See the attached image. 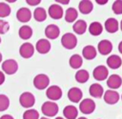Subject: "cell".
Returning a JSON list of instances; mask_svg holds the SVG:
<instances>
[{
    "mask_svg": "<svg viewBox=\"0 0 122 119\" xmlns=\"http://www.w3.org/2000/svg\"><path fill=\"white\" fill-rule=\"evenodd\" d=\"M16 18L18 21H20L22 23H27L31 18V12L28 8L22 7L20 9H18V11L16 12Z\"/></svg>",
    "mask_w": 122,
    "mask_h": 119,
    "instance_id": "30bf717a",
    "label": "cell"
},
{
    "mask_svg": "<svg viewBox=\"0 0 122 119\" xmlns=\"http://www.w3.org/2000/svg\"><path fill=\"white\" fill-rule=\"evenodd\" d=\"M23 119H40L39 118V112L33 108L27 109L23 113Z\"/></svg>",
    "mask_w": 122,
    "mask_h": 119,
    "instance_id": "1f68e13d",
    "label": "cell"
},
{
    "mask_svg": "<svg viewBox=\"0 0 122 119\" xmlns=\"http://www.w3.org/2000/svg\"><path fill=\"white\" fill-rule=\"evenodd\" d=\"M112 10L115 14H122V0H115L112 5Z\"/></svg>",
    "mask_w": 122,
    "mask_h": 119,
    "instance_id": "836d02e7",
    "label": "cell"
},
{
    "mask_svg": "<svg viewBox=\"0 0 122 119\" xmlns=\"http://www.w3.org/2000/svg\"><path fill=\"white\" fill-rule=\"evenodd\" d=\"M89 93L92 97L93 98H101L104 94V89L102 87L101 84L97 83H92L90 85V88H89Z\"/></svg>",
    "mask_w": 122,
    "mask_h": 119,
    "instance_id": "ac0fdd59",
    "label": "cell"
},
{
    "mask_svg": "<svg viewBox=\"0 0 122 119\" xmlns=\"http://www.w3.org/2000/svg\"><path fill=\"white\" fill-rule=\"evenodd\" d=\"M89 32H90V34H91L92 36H99V35H101L102 32H103V26L101 25L100 22H98V21H93V22H92V23L90 24V26H89Z\"/></svg>",
    "mask_w": 122,
    "mask_h": 119,
    "instance_id": "484cf974",
    "label": "cell"
},
{
    "mask_svg": "<svg viewBox=\"0 0 122 119\" xmlns=\"http://www.w3.org/2000/svg\"><path fill=\"white\" fill-rule=\"evenodd\" d=\"M122 84V78L117 75V74H112L111 75L108 80H107V85L112 89V90H114V89H117L121 86Z\"/></svg>",
    "mask_w": 122,
    "mask_h": 119,
    "instance_id": "e0dca14e",
    "label": "cell"
},
{
    "mask_svg": "<svg viewBox=\"0 0 122 119\" xmlns=\"http://www.w3.org/2000/svg\"><path fill=\"white\" fill-rule=\"evenodd\" d=\"M120 29H121V31H122V20H121V22H120Z\"/></svg>",
    "mask_w": 122,
    "mask_h": 119,
    "instance_id": "7bdbcfd3",
    "label": "cell"
},
{
    "mask_svg": "<svg viewBox=\"0 0 122 119\" xmlns=\"http://www.w3.org/2000/svg\"><path fill=\"white\" fill-rule=\"evenodd\" d=\"M72 30L77 35H83L87 31V22L83 19H78L72 25Z\"/></svg>",
    "mask_w": 122,
    "mask_h": 119,
    "instance_id": "603a6c76",
    "label": "cell"
},
{
    "mask_svg": "<svg viewBox=\"0 0 122 119\" xmlns=\"http://www.w3.org/2000/svg\"><path fill=\"white\" fill-rule=\"evenodd\" d=\"M0 43H1V37H0Z\"/></svg>",
    "mask_w": 122,
    "mask_h": 119,
    "instance_id": "7dc6e473",
    "label": "cell"
},
{
    "mask_svg": "<svg viewBox=\"0 0 122 119\" xmlns=\"http://www.w3.org/2000/svg\"><path fill=\"white\" fill-rule=\"evenodd\" d=\"M103 97H104V101H105L107 104H109V105H114V104H116V103L119 101V99H120L119 93H118L117 91L112 90V89L107 90V91L104 93Z\"/></svg>",
    "mask_w": 122,
    "mask_h": 119,
    "instance_id": "7c38bea8",
    "label": "cell"
},
{
    "mask_svg": "<svg viewBox=\"0 0 122 119\" xmlns=\"http://www.w3.org/2000/svg\"><path fill=\"white\" fill-rule=\"evenodd\" d=\"M105 29L108 33L110 34H113V33H116L118 31V28H119V23L117 21V19L115 18H112V17H110L108 18L106 21H105Z\"/></svg>",
    "mask_w": 122,
    "mask_h": 119,
    "instance_id": "d6986e66",
    "label": "cell"
},
{
    "mask_svg": "<svg viewBox=\"0 0 122 119\" xmlns=\"http://www.w3.org/2000/svg\"><path fill=\"white\" fill-rule=\"evenodd\" d=\"M2 59H3V57H2V54H1V52H0V62L2 61Z\"/></svg>",
    "mask_w": 122,
    "mask_h": 119,
    "instance_id": "b9f144b4",
    "label": "cell"
},
{
    "mask_svg": "<svg viewBox=\"0 0 122 119\" xmlns=\"http://www.w3.org/2000/svg\"><path fill=\"white\" fill-rule=\"evenodd\" d=\"M63 115L67 119H76L78 115V109L72 105L66 106L63 109Z\"/></svg>",
    "mask_w": 122,
    "mask_h": 119,
    "instance_id": "ffe728a7",
    "label": "cell"
},
{
    "mask_svg": "<svg viewBox=\"0 0 122 119\" xmlns=\"http://www.w3.org/2000/svg\"><path fill=\"white\" fill-rule=\"evenodd\" d=\"M2 70L8 75H13L18 70V63L13 59L6 60L2 62Z\"/></svg>",
    "mask_w": 122,
    "mask_h": 119,
    "instance_id": "277c9868",
    "label": "cell"
},
{
    "mask_svg": "<svg viewBox=\"0 0 122 119\" xmlns=\"http://www.w3.org/2000/svg\"><path fill=\"white\" fill-rule=\"evenodd\" d=\"M83 97V92L78 87H71L68 91V98L71 103H79Z\"/></svg>",
    "mask_w": 122,
    "mask_h": 119,
    "instance_id": "5bb4252c",
    "label": "cell"
},
{
    "mask_svg": "<svg viewBox=\"0 0 122 119\" xmlns=\"http://www.w3.org/2000/svg\"><path fill=\"white\" fill-rule=\"evenodd\" d=\"M34 46L30 42H24L19 48V54L24 59H30L33 56Z\"/></svg>",
    "mask_w": 122,
    "mask_h": 119,
    "instance_id": "ba28073f",
    "label": "cell"
},
{
    "mask_svg": "<svg viewBox=\"0 0 122 119\" xmlns=\"http://www.w3.org/2000/svg\"><path fill=\"white\" fill-rule=\"evenodd\" d=\"M122 60L117 55H111L107 59V65L112 69H117L121 66Z\"/></svg>",
    "mask_w": 122,
    "mask_h": 119,
    "instance_id": "7402d4cb",
    "label": "cell"
},
{
    "mask_svg": "<svg viewBox=\"0 0 122 119\" xmlns=\"http://www.w3.org/2000/svg\"><path fill=\"white\" fill-rule=\"evenodd\" d=\"M33 17L38 22L45 21L46 18H47V12H46V10L44 8H42V7L36 8L34 10V12H33Z\"/></svg>",
    "mask_w": 122,
    "mask_h": 119,
    "instance_id": "f1b7e54d",
    "label": "cell"
},
{
    "mask_svg": "<svg viewBox=\"0 0 122 119\" xmlns=\"http://www.w3.org/2000/svg\"><path fill=\"white\" fill-rule=\"evenodd\" d=\"M93 9V4L92 1L90 0H82L79 2L78 5V10L81 13L83 14H89L90 12H92Z\"/></svg>",
    "mask_w": 122,
    "mask_h": 119,
    "instance_id": "44dd1931",
    "label": "cell"
},
{
    "mask_svg": "<svg viewBox=\"0 0 122 119\" xmlns=\"http://www.w3.org/2000/svg\"><path fill=\"white\" fill-rule=\"evenodd\" d=\"M97 50L101 55L107 56L112 50V43L109 39H102L97 45Z\"/></svg>",
    "mask_w": 122,
    "mask_h": 119,
    "instance_id": "4fadbf2b",
    "label": "cell"
},
{
    "mask_svg": "<svg viewBox=\"0 0 122 119\" xmlns=\"http://www.w3.org/2000/svg\"><path fill=\"white\" fill-rule=\"evenodd\" d=\"M26 3H28L30 6H36L39 3H41V1L40 0H27Z\"/></svg>",
    "mask_w": 122,
    "mask_h": 119,
    "instance_id": "d590c367",
    "label": "cell"
},
{
    "mask_svg": "<svg viewBox=\"0 0 122 119\" xmlns=\"http://www.w3.org/2000/svg\"><path fill=\"white\" fill-rule=\"evenodd\" d=\"M98 5H105L106 3H108V0H96L95 1Z\"/></svg>",
    "mask_w": 122,
    "mask_h": 119,
    "instance_id": "f35d334b",
    "label": "cell"
},
{
    "mask_svg": "<svg viewBox=\"0 0 122 119\" xmlns=\"http://www.w3.org/2000/svg\"><path fill=\"white\" fill-rule=\"evenodd\" d=\"M40 119H50V118H46V117H41Z\"/></svg>",
    "mask_w": 122,
    "mask_h": 119,
    "instance_id": "bcb514c9",
    "label": "cell"
},
{
    "mask_svg": "<svg viewBox=\"0 0 122 119\" xmlns=\"http://www.w3.org/2000/svg\"><path fill=\"white\" fill-rule=\"evenodd\" d=\"M62 93H63L62 89L58 85H51L50 87L47 88V91H46L47 97L52 102L59 100L62 97Z\"/></svg>",
    "mask_w": 122,
    "mask_h": 119,
    "instance_id": "52a82bcc",
    "label": "cell"
},
{
    "mask_svg": "<svg viewBox=\"0 0 122 119\" xmlns=\"http://www.w3.org/2000/svg\"><path fill=\"white\" fill-rule=\"evenodd\" d=\"M0 119H14L10 114H4L0 117Z\"/></svg>",
    "mask_w": 122,
    "mask_h": 119,
    "instance_id": "74e56055",
    "label": "cell"
},
{
    "mask_svg": "<svg viewBox=\"0 0 122 119\" xmlns=\"http://www.w3.org/2000/svg\"><path fill=\"white\" fill-rule=\"evenodd\" d=\"M42 113L45 115V117H53L57 114L59 107L58 105L52 101H47L45 102L41 107Z\"/></svg>",
    "mask_w": 122,
    "mask_h": 119,
    "instance_id": "6da1fadb",
    "label": "cell"
},
{
    "mask_svg": "<svg viewBox=\"0 0 122 119\" xmlns=\"http://www.w3.org/2000/svg\"><path fill=\"white\" fill-rule=\"evenodd\" d=\"M10 30V24L8 21L0 19V35L6 34Z\"/></svg>",
    "mask_w": 122,
    "mask_h": 119,
    "instance_id": "e575fe53",
    "label": "cell"
},
{
    "mask_svg": "<svg viewBox=\"0 0 122 119\" xmlns=\"http://www.w3.org/2000/svg\"><path fill=\"white\" fill-rule=\"evenodd\" d=\"M18 35L20 36L21 39H24V40H28L32 36V29L30 26H28V25H23L19 28V31H18Z\"/></svg>",
    "mask_w": 122,
    "mask_h": 119,
    "instance_id": "d4e9b609",
    "label": "cell"
},
{
    "mask_svg": "<svg viewBox=\"0 0 122 119\" xmlns=\"http://www.w3.org/2000/svg\"><path fill=\"white\" fill-rule=\"evenodd\" d=\"M79 109L84 114H91L95 109V103L92 99L86 98L79 103Z\"/></svg>",
    "mask_w": 122,
    "mask_h": 119,
    "instance_id": "8992f818",
    "label": "cell"
},
{
    "mask_svg": "<svg viewBox=\"0 0 122 119\" xmlns=\"http://www.w3.org/2000/svg\"><path fill=\"white\" fill-rule=\"evenodd\" d=\"M45 35L49 39H55L60 35V29L55 24H50L45 29Z\"/></svg>",
    "mask_w": 122,
    "mask_h": 119,
    "instance_id": "2e32d148",
    "label": "cell"
},
{
    "mask_svg": "<svg viewBox=\"0 0 122 119\" xmlns=\"http://www.w3.org/2000/svg\"><path fill=\"white\" fill-rule=\"evenodd\" d=\"M96 54H97V51L92 45H86L82 50V55L84 59L89 60H93L96 57Z\"/></svg>",
    "mask_w": 122,
    "mask_h": 119,
    "instance_id": "cb8c5ba5",
    "label": "cell"
},
{
    "mask_svg": "<svg viewBox=\"0 0 122 119\" xmlns=\"http://www.w3.org/2000/svg\"><path fill=\"white\" fill-rule=\"evenodd\" d=\"M10 14V7L6 2H0V18L7 17Z\"/></svg>",
    "mask_w": 122,
    "mask_h": 119,
    "instance_id": "4dcf8cb0",
    "label": "cell"
},
{
    "mask_svg": "<svg viewBox=\"0 0 122 119\" xmlns=\"http://www.w3.org/2000/svg\"><path fill=\"white\" fill-rule=\"evenodd\" d=\"M55 119H64V118H62V117H56Z\"/></svg>",
    "mask_w": 122,
    "mask_h": 119,
    "instance_id": "f6af8a7d",
    "label": "cell"
},
{
    "mask_svg": "<svg viewBox=\"0 0 122 119\" xmlns=\"http://www.w3.org/2000/svg\"><path fill=\"white\" fill-rule=\"evenodd\" d=\"M69 63H70V66L73 69H78L81 67L82 63H83V59L80 55L78 54H73L71 58H70V60H69Z\"/></svg>",
    "mask_w": 122,
    "mask_h": 119,
    "instance_id": "4316f807",
    "label": "cell"
},
{
    "mask_svg": "<svg viewBox=\"0 0 122 119\" xmlns=\"http://www.w3.org/2000/svg\"><path fill=\"white\" fill-rule=\"evenodd\" d=\"M74 78H75L76 82H78L79 83H86V82L89 80L90 74H89V72H88L87 70H85V69H80V70H78V71L75 73Z\"/></svg>",
    "mask_w": 122,
    "mask_h": 119,
    "instance_id": "f546056e",
    "label": "cell"
},
{
    "mask_svg": "<svg viewBox=\"0 0 122 119\" xmlns=\"http://www.w3.org/2000/svg\"><path fill=\"white\" fill-rule=\"evenodd\" d=\"M77 119H88V118H86V117H79V118H77Z\"/></svg>",
    "mask_w": 122,
    "mask_h": 119,
    "instance_id": "ee69618b",
    "label": "cell"
},
{
    "mask_svg": "<svg viewBox=\"0 0 122 119\" xmlns=\"http://www.w3.org/2000/svg\"><path fill=\"white\" fill-rule=\"evenodd\" d=\"M19 103H20L21 107H23L25 108H30L35 103V97L32 93H30L29 91H25L20 95Z\"/></svg>",
    "mask_w": 122,
    "mask_h": 119,
    "instance_id": "3957f363",
    "label": "cell"
},
{
    "mask_svg": "<svg viewBox=\"0 0 122 119\" xmlns=\"http://www.w3.org/2000/svg\"><path fill=\"white\" fill-rule=\"evenodd\" d=\"M4 82H5V74H4V72L0 71V85L3 84Z\"/></svg>",
    "mask_w": 122,
    "mask_h": 119,
    "instance_id": "8d00e7d4",
    "label": "cell"
},
{
    "mask_svg": "<svg viewBox=\"0 0 122 119\" xmlns=\"http://www.w3.org/2000/svg\"><path fill=\"white\" fill-rule=\"evenodd\" d=\"M51 42H50L48 39H46V38H40V39L36 42V44H35V49H36V51H37L39 54H42V55L49 53L50 50H51Z\"/></svg>",
    "mask_w": 122,
    "mask_h": 119,
    "instance_id": "8fae6325",
    "label": "cell"
},
{
    "mask_svg": "<svg viewBox=\"0 0 122 119\" xmlns=\"http://www.w3.org/2000/svg\"><path fill=\"white\" fill-rule=\"evenodd\" d=\"M50 84V79L46 74H38L33 79V85L39 90H43Z\"/></svg>",
    "mask_w": 122,
    "mask_h": 119,
    "instance_id": "5b68a950",
    "label": "cell"
},
{
    "mask_svg": "<svg viewBox=\"0 0 122 119\" xmlns=\"http://www.w3.org/2000/svg\"><path fill=\"white\" fill-rule=\"evenodd\" d=\"M118 51L122 54V41H120L119 44H118Z\"/></svg>",
    "mask_w": 122,
    "mask_h": 119,
    "instance_id": "60d3db41",
    "label": "cell"
},
{
    "mask_svg": "<svg viewBox=\"0 0 122 119\" xmlns=\"http://www.w3.org/2000/svg\"><path fill=\"white\" fill-rule=\"evenodd\" d=\"M61 44L65 49L71 50L77 45V38L74 34L66 33L61 37Z\"/></svg>",
    "mask_w": 122,
    "mask_h": 119,
    "instance_id": "7a4b0ae2",
    "label": "cell"
},
{
    "mask_svg": "<svg viewBox=\"0 0 122 119\" xmlns=\"http://www.w3.org/2000/svg\"><path fill=\"white\" fill-rule=\"evenodd\" d=\"M10 107V99L5 94H0V111L7 110Z\"/></svg>",
    "mask_w": 122,
    "mask_h": 119,
    "instance_id": "d6a6232c",
    "label": "cell"
},
{
    "mask_svg": "<svg viewBox=\"0 0 122 119\" xmlns=\"http://www.w3.org/2000/svg\"><path fill=\"white\" fill-rule=\"evenodd\" d=\"M56 2L57 3H61V4H64V5H66V4H68V3H70V1L69 0H56Z\"/></svg>",
    "mask_w": 122,
    "mask_h": 119,
    "instance_id": "ab89813d",
    "label": "cell"
},
{
    "mask_svg": "<svg viewBox=\"0 0 122 119\" xmlns=\"http://www.w3.org/2000/svg\"><path fill=\"white\" fill-rule=\"evenodd\" d=\"M48 12H49V15L52 19H60L63 16L64 11H63V9H62V7L60 5H58V4H52V5H51L49 7Z\"/></svg>",
    "mask_w": 122,
    "mask_h": 119,
    "instance_id": "9a60e30c",
    "label": "cell"
},
{
    "mask_svg": "<svg viewBox=\"0 0 122 119\" xmlns=\"http://www.w3.org/2000/svg\"><path fill=\"white\" fill-rule=\"evenodd\" d=\"M78 16V12L76 11V9L71 7V8H68L66 10V12H65V20L69 23H71V22H74L76 20Z\"/></svg>",
    "mask_w": 122,
    "mask_h": 119,
    "instance_id": "83f0119b",
    "label": "cell"
},
{
    "mask_svg": "<svg viewBox=\"0 0 122 119\" xmlns=\"http://www.w3.org/2000/svg\"><path fill=\"white\" fill-rule=\"evenodd\" d=\"M92 76L96 81H104L109 76V70L105 65H98L93 69Z\"/></svg>",
    "mask_w": 122,
    "mask_h": 119,
    "instance_id": "9c48e42d",
    "label": "cell"
},
{
    "mask_svg": "<svg viewBox=\"0 0 122 119\" xmlns=\"http://www.w3.org/2000/svg\"><path fill=\"white\" fill-rule=\"evenodd\" d=\"M121 99H122V95H121Z\"/></svg>",
    "mask_w": 122,
    "mask_h": 119,
    "instance_id": "c3c4849f",
    "label": "cell"
}]
</instances>
